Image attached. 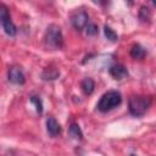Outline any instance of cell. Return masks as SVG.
<instances>
[{
    "label": "cell",
    "instance_id": "cell-1",
    "mask_svg": "<svg viewBox=\"0 0 156 156\" xmlns=\"http://www.w3.org/2000/svg\"><path fill=\"white\" fill-rule=\"evenodd\" d=\"M122 102V95L119 91L117 90H108L107 93H105L99 102H98V110L101 112H108L111 110H113L115 107L119 106Z\"/></svg>",
    "mask_w": 156,
    "mask_h": 156
},
{
    "label": "cell",
    "instance_id": "cell-2",
    "mask_svg": "<svg viewBox=\"0 0 156 156\" xmlns=\"http://www.w3.org/2000/svg\"><path fill=\"white\" fill-rule=\"evenodd\" d=\"M151 98L144 95H133L129 98V112L135 117L143 116L151 105Z\"/></svg>",
    "mask_w": 156,
    "mask_h": 156
},
{
    "label": "cell",
    "instance_id": "cell-3",
    "mask_svg": "<svg viewBox=\"0 0 156 156\" xmlns=\"http://www.w3.org/2000/svg\"><path fill=\"white\" fill-rule=\"evenodd\" d=\"M44 43H45V46L50 49H61L63 46L62 32L57 24H50L46 28V32L44 35Z\"/></svg>",
    "mask_w": 156,
    "mask_h": 156
},
{
    "label": "cell",
    "instance_id": "cell-4",
    "mask_svg": "<svg viewBox=\"0 0 156 156\" xmlns=\"http://www.w3.org/2000/svg\"><path fill=\"white\" fill-rule=\"evenodd\" d=\"M7 78H9V82H11L12 84H17V85H22L26 82L24 73H23V71H22V68L20 66L10 67Z\"/></svg>",
    "mask_w": 156,
    "mask_h": 156
},
{
    "label": "cell",
    "instance_id": "cell-5",
    "mask_svg": "<svg viewBox=\"0 0 156 156\" xmlns=\"http://www.w3.org/2000/svg\"><path fill=\"white\" fill-rule=\"evenodd\" d=\"M71 22H72V26L77 30H82L88 24V13L85 11H83V10L76 11L71 16Z\"/></svg>",
    "mask_w": 156,
    "mask_h": 156
},
{
    "label": "cell",
    "instance_id": "cell-6",
    "mask_svg": "<svg viewBox=\"0 0 156 156\" xmlns=\"http://www.w3.org/2000/svg\"><path fill=\"white\" fill-rule=\"evenodd\" d=\"M108 72H110V74H111L115 79H123L124 77L128 76L127 68H126L123 65H119V63L111 66L110 69H108Z\"/></svg>",
    "mask_w": 156,
    "mask_h": 156
},
{
    "label": "cell",
    "instance_id": "cell-7",
    "mask_svg": "<svg viewBox=\"0 0 156 156\" xmlns=\"http://www.w3.org/2000/svg\"><path fill=\"white\" fill-rule=\"evenodd\" d=\"M46 130L50 136H56L61 133V126L54 117H49L46 119Z\"/></svg>",
    "mask_w": 156,
    "mask_h": 156
},
{
    "label": "cell",
    "instance_id": "cell-8",
    "mask_svg": "<svg viewBox=\"0 0 156 156\" xmlns=\"http://www.w3.org/2000/svg\"><path fill=\"white\" fill-rule=\"evenodd\" d=\"M1 24H2V28H4V30H5V33H6L7 35H11V37L16 35V33H17V28H16L15 23L12 22L11 17H6V18H4V20L1 21Z\"/></svg>",
    "mask_w": 156,
    "mask_h": 156
},
{
    "label": "cell",
    "instance_id": "cell-9",
    "mask_svg": "<svg viewBox=\"0 0 156 156\" xmlns=\"http://www.w3.org/2000/svg\"><path fill=\"white\" fill-rule=\"evenodd\" d=\"M58 76H60V72L55 67H46L41 73V77L45 80H54V79L58 78Z\"/></svg>",
    "mask_w": 156,
    "mask_h": 156
},
{
    "label": "cell",
    "instance_id": "cell-10",
    "mask_svg": "<svg viewBox=\"0 0 156 156\" xmlns=\"http://www.w3.org/2000/svg\"><path fill=\"white\" fill-rule=\"evenodd\" d=\"M145 49L139 44H134L130 49V56L135 60H143L145 57Z\"/></svg>",
    "mask_w": 156,
    "mask_h": 156
},
{
    "label": "cell",
    "instance_id": "cell-11",
    "mask_svg": "<svg viewBox=\"0 0 156 156\" xmlns=\"http://www.w3.org/2000/svg\"><path fill=\"white\" fill-rule=\"evenodd\" d=\"M80 88L83 90V93L85 95H90L93 91H94V88H95V83L91 78H85L82 80L80 83Z\"/></svg>",
    "mask_w": 156,
    "mask_h": 156
},
{
    "label": "cell",
    "instance_id": "cell-12",
    "mask_svg": "<svg viewBox=\"0 0 156 156\" xmlns=\"http://www.w3.org/2000/svg\"><path fill=\"white\" fill-rule=\"evenodd\" d=\"M69 135H71L72 138H74V139L82 140L83 133H82V130H80V128H79V126H78L77 123H72V124L69 126Z\"/></svg>",
    "mask_w": 156,
    "mask_h": 156
},
{
    "label": "cell",
    "instance_id": "cell-13",
    "mask_svg": "<svg viewBox=\"0 0 156 156\" xmlns=\"http://www.w3.org/2000/svg\"><path fill=\"white\" fill-rule=\"evenodd\" d=\"M139 18L141 22H150L151 20V12L149 10V7L146 6H141L139 10Z\"/></svg>",
    "mask_w": 156,
    "mask_h": 156
},
{
    "label": "cell",
    "instance_id": "cell-14",
    "mask_svg": "<svg viewBox=\"0 0 156 156\" xmlns=\"http://www.w3.org/2000/svg\"><path fill=\"white\" fill-rule=\"evenodd\" d=\"M104 33H105V37H106L108 40H111V41H116V40L118 39L117 33H116L110 26H105V27H104Z\"/></svg>",
    "mask_w": 156,
    "mask_h": 156
},
{
    "label": "cell",
    "instance_id": "cell-15",
    "mask_svg": "<svg viewBox=\"0 0 156 156\" xmlns=\"http://www.w3.org/2000/svg\"><path fill=\"white\" fill-rule=\"evenodd\" d=\"M85 32H87L88 35H95V34H98L99 28H98V26L95 23H88L85 26Z\"/></svg>",
    "mask_w": 156,
    "mask_h": 156
},
{
    "label": "cell",
    "instance_id": "cell-16",
    "mask_svg": "<svg viewBox=\"0 0 156 156\" xmlns=\"http://www.w3.org/2000/svg\"><path fill=\"white\" fill-rule=\"evenodd\" d=\"M30 102L35 105V108H37V112L38 113H41L43 112V104H41V100L38 96H32L30 98Z\"/></svg>",
    "mask_w": 156,
    "mask_h": 156
},
{
    "label": "cell",
    "instance_id": "cell-17",
    "mask_svg": "<svg viewBox=\"0 0 156 156\" xmlns=\"http://www.w3.org/2000/svg\"><path fill=\"white\" fill-rule=\"evenodd\" d=\"M6 17H10V13H9V9L6 5L4 4H0V22L6 18Z\"/></svg>",
    "mask_w": 156,
    "mask_h": 156
},
{
    "label": "cell",
    "instance_id": "cell-18",
    "mask_svg": "<svg viewBox=\"0 0 156 156\" xmlns=\"http://www.w3.org/2000/svg\"><path fill=\"white\" fill-rule=\"evenodd\" d=\"M130 156H136V155H130Z\"/></svg>",
    "mask_w": 156,
    "mask_h": 156
}]
</instances>
